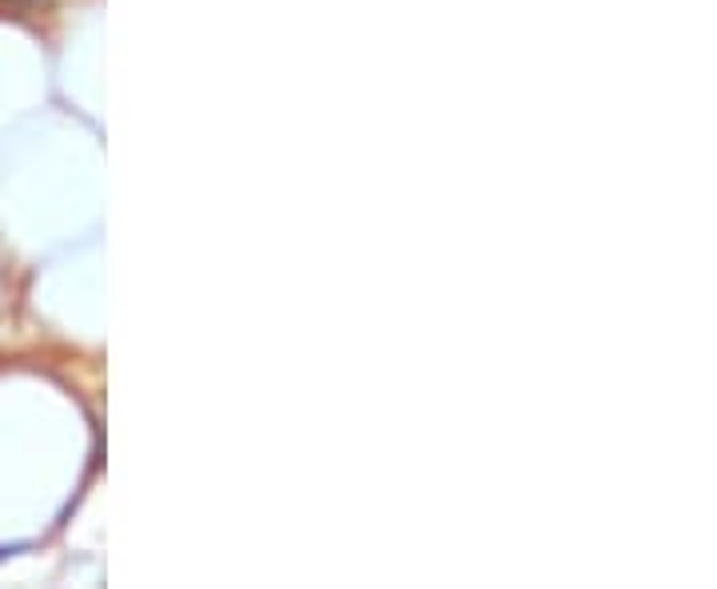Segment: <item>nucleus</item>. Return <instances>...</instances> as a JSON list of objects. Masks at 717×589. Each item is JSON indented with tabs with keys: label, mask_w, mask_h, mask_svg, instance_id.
I'll return each mask as SVG.
<instances>
[{
	"label": "nucleus",
	"mask_w": 717,
	"mask_h": 589,
	"mask_svg": "<svg viewBox=\"0 0 717 589\" xmlns=\"http://www.w3.org/2000/svg\"><path fill=\"white\" fill-rule=\"evenodd\" d=\"M17 549H21V546H0V561L9 558V554H17Z\"/></svg>",
	"instance_id": "nucleus-1"
}]
</instances>
